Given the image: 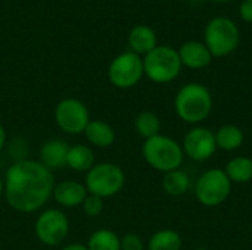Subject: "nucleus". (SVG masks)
<instances>
[{
	"label": "nucleus",
	"mask_w": 252,
	"mask_h": 250,
	"mask_svg": "<svg viewBox=\"0 0 252 250\" xmlns=\"http://www.w3.org/2000/svg\"><path fill=\"white\" fill-rule=\"evenodd\" d=\"M4 199L21 214L40 211L52 197L55 189L53 172L40 161L19 159L4 174Z\"/></svg>",
	"instance_id": "obj_1"
},
{
	"label": "nucleus",
	"mask_w": 252,
	"mask_h": 250,
	"mask_svg": "<svg viewBox=\"0 0 252 250\" xmlns=\"http://www.w3.org/2000/svg\"><path fill=\"white\" fill-rule=\"evenodd\" d=\"M176 113L188 124H199L205 121L213 109V96L210 90L199 83L183 85L174 100Z\"/></svg>",
	"instance_id": "obj_2"
},
{
	"label": "nucleus",
	"mask_w": 252,
	"mask_h": 250,
	"mask_svg": "<svg viewBox=\"0 0 252 250\" xmlns=\"http://www.w3.org/2000/svg\"><path fill=\"white\" fill-rule=\"evenodd\" d=\"M142 155L151 168L164 174L180 169L185 156L182 146L174 139L162 134L145 140L142 146Z\"/></svg>",
	"instance_id": "obj_3"
},
{
	"label": "nucleus",
	"mask_w": 252,
	"mask_h": 250,
	"mask_svg": "<svg viewBox=\"0 0 252 250\" xmlns=\"http://www.w3.org/2000/svg\"><path fill=\"white\" fill-rule=\"evenodd\" d=\"M126 184L123 168L114 162H100L86 172L84 186L89 194L108 199L118 194Z\"/></svg>",
	"instance_id": "obj_4"
},
{
	"label": "nucleus",
	"mask_w": 252,
	"mask_h": 250,
	"mask_svg": "<svg viewBox=\"0 0 252 250\" xmlns=\"http://www.w3.org/2000/svg\"><path fill=\"white\" fill-rule=\"evenodd\" d=\"M204 38V44L213 57H224L236 50L241 34L238 25L232 19L226 16H217L207 24Z\"/></svg>",
	"instance_id": "obj_5"
},
{
	"label": "nucleus",
	"mask_w": 252,
	"mask_h": 250,
	"mask_svg": "<svg viewBox=\"0 0 252 250\" xmlns=\"http://www.w3.org/2000/svg\"><path fill=\"white\" fill-rule=\"evenodd\" d=\"M182 66L179 52L168 46H157L143 57L145 75L157 84H167L177 78Z\"/></svg>",
	"instance_id": "obj_6"
},
{
	"label": "nucleus",
	"mask_w": 252,
	"mask_h": 250,
	"mask_svg": "<svg viewBox=\"0 0 252 250\" xmlns=\"http://www.w3.org/2000/svg\"><path fill=\"white\" fill-rule=\"evenodd\" d=\"M232 192V181L221 169H208L195 184L198 202L208 208H216L227 200Z\"/></svg>",
	"instance_id": "obj_7"
},
{
	"label": "nucleus",
	"mask_w": 252,
	"mask_h": 250,
	"mask_svg": "<svg viewBox=\"0 0 252 250\" xmlns=\"http://www.w3.org/2000/svg\"><path fill=\"white\" fill-rule=\"evenodd\" d=\"M69 218L61 209H44L35 220L34 233L44 246H59L69 234Z\"/></svg>",
	"instance_id": "obj_8"
},
{
	"label": "nucleus",
	"mask_w": 252,
	"mask_h": 250,
	"mask_svg": "<svg viewBox=\"0 0 252 250\" xmlns=\"http://www.w3.org/2000/svg\"><path fill=\"white\" fill-rule=\"evenodd\" d=\"M55 122L61 131L69 136H80L92 121L89 108L75 97L62 99L53 112Z\"/></svg>",
	"instance_id": "obj_9"
},
{
	"label": "nucleus",
	"mask_w": 252,
	"mask_h": 250,
	"mask_svg": "<svg viewBox=\"0 0 252 250\" xmlns=\"http://www.w3.org/2000/svg\"><path fill=\"white\" fill-rule=\"evenodd\" d=\"M143 75V59L133 52L118 55L108 68V78L111 84L123 90L134 87Z\"/></svg>",
	"instance_id": "obj_10"
},
{
	"label": "nucleus",
	"mask_w": 252,
	"mask_h": 250,
	"mask_svg": "<svg viewBox=\"0 0 252 250\" xmlns=\"http://www.w3.org/2000/svg\"><path fill=\"white\" fill-rule=\"evenodd\" d=\"M183 153L190 159L204 162L213 158L217 150L214 133L205 127H195L188 131L183 140Z\"/></svg>",
	"instance_id": "obj_11"
},
{
	"label": "nucleus",
	"mask_w": 252,
	"mask_h": 250,
	"mask_svg": "<svg viewBox=\"0 0 252 250\" xmlns=\"http://www.w3.org/2000/svg\"><path fill=\"white\" fill-rule=\"evenodd\" d=\"M87 189L83 183L75 180H63L55 184L52 197L62 208H77L81 206L87 197Z\"/></svg>",
	"instance_id": "obj_12"
},
{
	"label": "nucleus",
	"mask_w": 252,
	"mask_h": 250,
	"mask_svg": "<svg viewBox=\"0 0 252 250\" xmlns=\"http://www.w3.org/2000/svg\"><path fill=\"white\" fill-rule=\"evenodd\" d=\"M69 146L62 139H52L43 143L40 149V162L49 168L52 172L55 169H62L66 167V156H68Z\"/></svg>",
	"instance_id": "obj_13"
},
{
	"label": "nucleus",
	"mask_w": 252,
	"mask_h": 250,
	"mask_svg": "<svg viewBox=\"0 0 252 250\" xmlns=\"http://www.w3.org/2000/svg\"><path fill=\"white\" fill-rule=\"evenodd\" d=\"M179 56L182 65L190 69H202L208 66L213 60V55L210 53L207 46L199 41H186L180 47Z\"/></svg>",
	"instance_id": "obj_14"
},
{
	"label": "nucleus",
	"mask_w": 252,
	"mask_h": 250,
	"mask_svg": "<svg viewBox=\"0 0 252 250\" xmlns=\"http://www.w3.org/2000/svg\"><path fill=\"white\" fill-rule=\"evenodd\" d=\"M83 134L92 146L99 149L111 147L115 143L114 128L102 119H92Z\"/></svg>",
	"instance_id": "obj_15"
},
{
	"label": "nucleus",
	"mask_w": 252,
	"mask_h": 250,
	"mask_svg": "<svg viewBox=\"0 0 252 250\" xmlns=\"http://www.w3.org/2000/svg\"><path fill=\"white\" fill-rule=\"evenodd\" d=\"M128 44L136 55H148L157 47V34L148 25H136L128 34Z\"/></svg>",
	"instance_id": "obj_16"
},
{
	"label": "nucleus",
	"mask_w": 252,
	"mask_h": 250,
	"mask_svg": "<svg viewBox=\"0 0 252 250\" xmlns=\"http://www.w3.org/2000/svg\"><path fill=\"white\" fill-rule=\"evenodd\" d=\"M96 164L94 152L87 144L69 146L66 156V167L75 172H89Z\"/></svg>",
	"instance_id": "obj_17"
},
{
	"label": "nucleus",
	"mask_w": 252,
	"mask_h": 250,
	"mask_svg": "<svg viewBox=\"0 0 252 250\" xmlns=\"http://www.w3.org/2000/svg\"><path fill=\"white\" fill-rule=\"evenodd\" d=\"M214 137L217 147L226 152H233L244 143V131L238 125H223L214 133Z\"/></svg>",
	"instance_id": "obj_18"
},
{
	"label": "nucleus",
	"mask_w": 252,
	"mask_h": 250,
	"mask_svg": "<svg viewBox=\"0 0 252 250\" xmlns=\"http://www.w3.org/2000/svg\"><path fill=\"white\" fill-rule=\"evenodd\" d=\"M161 186L167 194L173 197H179V196L186 194L188 190L190 189V178L182 169H174V171L164 174Z\"/></svg>",
	"instance_id": "obj_19"
},
{
	"label": "nucleus",
	"mask_w": 252,
	"mask_h": 250,
	"mask_svg": "<svg viewBox=\"0 0 252 250\" xmlns=\"http://www.w3.org/2000/svg\"><path fill=\"white\" fill-rule=\"evenodd\" d=\"M224 174L232 183L244 184L252 180V159L247 156H238L226 164Z\"/></svg>",
	"instance_id": "obj_20"
},
{
	"label": "nucleus",
	"mask_w": 252,
	"mask_h": 250,
	"mask_svg": "<svg viewBox=\"0 0 252 250\" xmlns=\"http://www.w3.org/2000/svg\"><path fill=\"white\" fill-rule=\"evenodd\" d=\"M182 237L174 230H159L154 233L148 242V250H180L182 249Z\"/></svg>",
	"instance_id": "obj_21"
},
{
	"label": "nucleus",
	"mask_w": 252,
	"mask_h": 250,
	"mask_svg": "<svg viewBox=\"0 0 252 250\" xmlns=\"http://www.w3.org/2000/svg\"><path fill=\"white\" fill-rule=\"evenodd\" d=\"M86 248L87 250H121L118 234L106 228H100L92 233Z\"/></svg>",
	"instance_id": "obj_22"
},
{
	"label": "nucleus",
	"mask_w": 252,
	"mask_h": 250,
	"mask_svg": "<svg viewBox=\"0 0 252 250\" xmlns=\"http://www.w3.org/2000/svg\"><path fill=\"white\" fill-rule=\"evenodd\" d=\"M134 128L139 136H142L145 140L152 139L159 134L161 131V119L157 113L151 111H143L136 116Z\"/></svg>",
	"instance_id": "obj_23"
},
{
	"label": "nucleus",
	"mask_w": 252,
	"mask_h": 250,
	"mask_svg": "<svg viewBox=\"0 0 252 250\" xmlns=\"http://www.w3.org/2000/svg\"><path fill=\"white\" fill-rule=\"evenodd\" d=\"M105 199L102 197H97V196H93V194H87V197L84 199L83 202V211L87 217L90 218H94V217H99L105 208Z\"/></svg>",
	"instance_id": "obj_24"
},
{
	"label": "nucleus",
	"mask_w": 252,
	"mask_h": 250,
	"mask_svg": "<svg viewBox=\"0 0 252 250\" xmlns=\"http://www.w3.org/2000/svg\"><path fill=\"white\" fill-rule=\"evenodd\" d=\"M120 248L121 250H145V243L140 236L134 233H127L120 237Z\"/></svg>",
	"instance_id": "obj_25"
},
{
	"label": "nucleus",
	"mask_w": 252,
	"mask_h": 250,
	"mask_svg": "<svg viewBox=\"0 0 252 250\" xmlns=\"http://www.w3.org/2000/svg\"><path fill=\"white\" fill-rule=\"evenodd\" d=\"M239 15L245 22H252V0H244L241 3Z\"/></svg>",
	"instance_id": "obj_26"
},
{
	"label": "nucleus",
	"mask_w": 252,
	"mask_h": 250,
	"mask_svg": "<svg viewBox=\"0 0 252 250\" xmlns=\"http://www.w3.org/2000/svg\"><path fill=\"white\" fill-rule=\"evenodd\" d=\"M59 250H87V248H86V245H81V243H71V245L61 248Z\"/></svg>",
	"instance_id": "obj_27"
},
{
	"label": "nucleus",
	"mask_w": 252,
	"mask_h": 250,
	"mask_svg": "<svg viewBox=\"0 0 252 250\" xmlns=\"http://www.w3.org/2000/svg\"><path fill=\"white\" fill-rule=\"evenodd\" d=\"M4 144H6V130H4V127L0 124V152L4 149Z\"/></svg>",
	"instance_id": "obj_28"
},
{
	"label": "nucleus",
	"mask_w": 252,
	"mask_h": 250,
	"mask_svg": "<svg viewBox=\"0 0 252 250\" xmlns=\"http://www.w3.org/2000/svg\"><path fill=\"white\" fill-rule=\"evenodd\" d=\"M4 194V180L0 177V197Z\"/></svg>",
	"instance_id": "obj_29"
},
{
	"label": "nucleus",
	"mask_w": 252,
	"mask_h": 250,
	"mask_svg": "<svg viewBox=\"0 0 252 250\" xmlns=\"http://www.w3.org/2000/svg\"><path fill=\"white\" fill-rule=\"evenodd\" d=\"M214 1H219V3H223V1H229V0H214Z\"/></svg>",
	"instance_id": "obj_30"
}]
</instances>
